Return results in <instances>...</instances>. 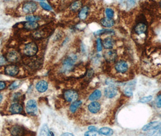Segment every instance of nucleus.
Returning a JSON list of instances; mask_svg holds the SVG:
<instances>
[{"label":"nucleus","mask_w":161,"mask_h":136,"mask_svg":"<svg viewBox=\"0 0 161 136\" xmlns=\"http://www.w3.org/2000/svg\"><path fill=\"white\" fill-rule=\"evenodd\" d=\"M118 91L117 88L113 85L107 87L104 90V95L105 96V97L109 99L114 98L118 94Z\"/></svg>","instance_id":"obj_12"},{"label":"nucleus","mask_w":161,"mask_h":136,"mask_svg":"<svg viewBox=\"0 0 161 136\" xmlns=\"http://www.w3.org/2000/svg\"><path fill=\"white\" fill-rule=\"evenodd\" d=\"M102 96V93L99 90H94V92L90 95L89 96V100H92V101H94V100H98Z\"/></svg>","instance_id":"obj_23"},{"label":"nucleus","mask_w":161,"mask_h":136,"mask_svg":"<svg viewBox=\"0 0 161 136\" xmlns=\"http://www.w3.org/2000/svg\"><path fill=\"white\" fill-rule=\"evenodd\" d=\"M88 129L90 131H97V128L96 127H94V126H90Z\"/></svg>","instance_id":"obj_39"},{"label":"nucleus","mask_w":161,"mask_h":136,"mask_svg":"<svg viewBox=\"0 0 161 136\" xmlns=\"http://www.w3.org/2000/svg\"><path fill=\"white\" fill-rule=\"evenodd\" d=\"M156 105L157 107L161 108V93L158 94L156 99Z\"/></svg>","instance_id":"obj_35"},{"label":"nucleus","mask_w":161,"mask_h":136,"mask_svg":"<svg viewBox=\"0 0 161 136\" xmlns=\"http://www.w3.org/2000/svg\"><path fill=\"white\" fill-rule=\"evenodd\" d=\"M160 7H161V2L160 3Z\"/></svg>","instance_id":"obj_43"},{"label":"nucleus","mask_w":161,"mask_h":136,"mask_svg":"<svg viewBox=\"0 0 161 136\" xmlns=\"http://www.w3.org/2000/svg\"><path fill=\"white\" fill-rule=\"evenodd\" d=\"M102 44L104 47L105 49L111 50L113 47V45L114 44V41L112 37H107L104 39Z\"/></svg>","instance_id":"obj_19"},{"label":"nucleus","mask_w":161,"mask_h":136,"mask_svg":"<svg viewBox=\"0 0 161 136\" xmlns=\"http://www.w3.org/2000/svg\"><path fill=\"white\" fill-rule=\"evenodd\" d=\"M3 95L1 94H0V102H1L2 100H3Z\"/></svg>","instance_id":"obj_42"},{"label":"nucleus","mask_w":161,"mask_h":136,"mask_svg":"<svg viewBox=\"0 0 161 136\" xmlns=\"http://www.w3.org/2000/svg\"><path fill=\"white\" fill-rule=\"evenodd\" d=\"M152 98L153 97L152 96H145V97H144L140 99L139 102L141 103H147V102H150V100H152Z\"/></svg>","instance_id":"obj_34"},{"label":"nucleus","mask_w":161,"mask_h":136,"mask_svg":"<svg viewBox=\"0 0 161 136\" xmlns=\"http://www.w3.org/2000/svg\"><path fill=\"white\" fill-rule=\"evenodd\" d=\"M38 51V45L33 42L27 44L23 48V53L27 56H33L37 53Z\"/></svg>","instance_id":"obj_4"},{"label":"nucleus","mask_w":161,"mask_h":136,"mask_svg":"<svg viewBox=\"0 0 161 136\" xmlns=\"http://www.w3.org/2000/svg\"><path fill=\"white\" fill-rule=\"evenodd\" d=\"M5 73L11 76H15L19 73V67L15 65H9L5 68Z\"/></svg>","instance_id":"obj_11"},{"label":"nucleus","mask_w":161,"mask_h":136,"mask_svg":"<svg viewBox=\"0 0 161 136\" xmlns=\"http://www.w3.org/2000/svg\"><path fill=\"white\" fill-rule=\"evenodd\" d=\"M26 20H27V21L36 22L40 19V17L36 16V15H28V16L26 17Z\"/></svg>","instance_id":"obj_28"},{"label":"nucleus","mask_w":161,"mask_h":136,"mask_svg":"<svg viewBox=\"0 0 161 136\" xmlns=\"http://www.w3.org/2000/svg\"><path fill=\"white\" fill-rule=\"evenodd\" d=\"M99 133H100L102 135H107V136H111L113 134V131L112 129L108 128V127H103L100 128L99 130Z\"/></svg>","instance_id":"obj_24"},{"label":"nucleus","mask_w":161,"mask_h":136,"mask_svg":"<svg viewBox=\"0 0 161 136\" xmlns=\"http://www.w3.org/2000/svg\"><path fill=\"white\" fill-rule=\"evenodd\" d=\"M39 4H40V6H41V7L43 9L46 10V11H52V7L50 6V5H49L47 3H45V2H40Z\"/></svg>","instance_id":"obj_31"},{"label":"nucleus","mask_w":161,"mask_h":136,"mask_svg":"<svg viewBox=\"0 0 161 136\" xmlns=\"http://www.w3.org/2000/svg\"><path fill=\"white\" fill-rule=\"evenodd\" d=\"M9 110L12 114H19L23 111V106L20 103H13L11 105Z\"/></svg>","instance_id":"obj_16"},{"label":"nucleus","mask_w":161,"mask_h":136,"mask_svg":"<svg viewBox=\"0 0 161 136\" xmlns=\"http://www.w3.org/2000/svg\"><path fill=\"white\" fill-rule=\"evenodd\" d=\"M105 33H108V34H113L114 33V31L113 30H108V29H102L98 30V31L94 33L95 35H100L102 34H105Z\"/></svg>","instance_id":"obj_27"},{"label":"nucleus","mask_w":161,"mask_h":136,"mask_svg":"<svg viewBox=\"0 0 161 136\" xmlns=\"http://www.w3.org/2000/svg\"><path fill=\"white\" fill-rule=\"evenodd\" d=\"M39 27V24L37 22L27 21L24 23L23 27L27 30H35Z\"/></svg>","instance_id":"obj_20"},{"label":"nucleus","mask_w":161,"mask_h":136,"mask_svg":"<svg viewBox=\"0 0 161 136\" xmlns=\"http://www.w3.org/2000/svg\"><path fill=\"white\" fill-rule=\"evenodd\" d=\"M26 110L29 115H36L38 113V106L36 101L33 99L28 100L26 106Z\"/></svg>","instance_id":"obj_7"},{"label":"nucleus","mask_w":161,"mask_h":136,"mask_svg":"<svg viewBox=\"0 0 161 136\" xmlns=\"http://www.w3.org/2000/svg\"><path fill=\"white\" fill-rule=\"evenodd\" d=\"M161 127V122L158 121H154L145 125L142 128L144 131H153V133H154L156 131H157Z\"/></svg>","instance_id":"obj_10"},{"label":"nucleus","mask_w":161,"mask_h":136,"mask_svg":"<svg viewBox=\"0 0 161 136\" xmlns=\"http://www.w3.org/2000/svg\"><path fill=\"white\" fill-rule=\"evenodd\" d=\"M7 62V59L6 58L4 57L2 55H0V66L4 65Z\"/></svg>","instance_id":"obj_36"},{"label":"nucleus","mask_w":161,"mask_h":136,"mask_svg":"<svg viewBox=\"0 0 161 136\" xmlns=\"http://www.w3.org/2000/svg\"><path fill=\"white\" fill-rule=\"evenodd\" d=\"M49 130L47 125L46 124H44L43 125L40 132L39 134V136H49Z\"/></svg>","instance_id":"obj_26"},{"label":"nucleus","mask_w":161,"mask_h":136,"mask_svg":"<svg viewBox=\"0 0 161 136\" xmlns=\"http://www.w3.org/2000/svg\"><path fill=\"white\" fill-rule=\"evenodd\" d=\"M6 83H5L3 81H1V80H0V91L2 90H4L5 88H6Z\"/></svg>","instance_id":"obj_38"},{"label":"nucleus","mask_w":161,"mask_h":136,"mask_svg":"<svg viewBox=\"0 0 161 136\" xmlns=\"http://www.w3.org/2000/svg\"><path fill=\"white\" fill-rule=\"evenodd\" d=\"M82 6V1H75L71 4L70 6V9L73 12H77L79 10L81 9Z\"/></svg>","instance_id":"obj_22"},{"label":"nucleus","mask_w":161,"mask_h":136,"mask_svg":"<svg viewBox=\"0 0 161 136\" xmlns=\"http://www.w3.org/2000/svg\"><path fill=\"white\" fill-rule=\"evenodd\" d=\"M84 136H102L99 132L97 131H87L85 133Z\"/></svg>","instance_id":"obj_33"},{"label":"nucleus","mask_w":161,"mask_h":136,"mask_svg":"<svg viewBox=\"0 0 161 136\" xmlns=\"http://www.w3.org/2000/svg\"><path fill=\"white\" fill-rule=\"evenodd\" d=\"M64 98L68 102H74L78 98V94L76 91L69 90L64 93Z\"/></svg>","instance_id":"obj_9"},{"label":"nucleus","mask_w":161,"mask_h":136,"mask_svg":"<svg viewBox=\"0 0 161 136\" xmlns=\"http://www.w3.org/2000/svg\"><path fill=\"white\" fill-rule=\"evenodd\" d=\"M132 86H128L124 90V94L128 97H131L133 96V90Z\"/></svg>","instance_id":"obj_30"},{"label":"nucleus","mask_w":161,"mask_h":136,"mask_svg":"<svg viewBox=\"0 0 161 136\" xmlns=\"http://www.w3.org/2000/svg\"><path fill=\"white\" fill-rule=\"evenodd\" d=\"M20 59L19 53L15 51V50H12L10 51L6 54V59L8 61L11 62H17Z\"/></svg>","instance_id":"obj_13"},{"label":"nucleus","mask_w":161,"mask_h":136,"mask_svg":"<svg viewBox=\"0 0 161 136\" xmlns=\"http://www.w3.org/2000/svg\"><path fill=\"white\" fill-rule=\"evenodd\" d=\"M129 67L128 63L124 60H120L114 64V70L119 74H125L127 73Z\"/></svg>","instance_id":"obj_5"},{"label":"nucleus","mask_w":161,"mask_h":136,"mask_svg":"<svg viewBox=\"0 0 161 136\" xmlns=\"http://www.w3.org/2000/svg\"><path fill=\"white\" fill-rule=\"evenodd\" d=\"M147 26L145 23L140 22L138 23L133 30V35L134 39L138 42H143L147 37Z\"/></svg>","instance_id":"obj_2"},{"label":"nucleus","mask_w":161,"mask_h":136,"mask_svg":"<svg viewBox=\"0 0 161 136\" xmlns=\"http://www.w3.org/2000/svg\"><path fill=\"white\" fill-rule=\"evenodd\" d=\"M100 104L98 102H93L90 103L88 106V109L92 114L98 113L100 109Z\"/></svg>","instance_id":"obj_15"},{"label":"nucleus","mask_w":161,"mask_h":136,"mask_svg":"<svg viewBox=\"0 0 161 136\" xmlns=\"http://www.w3.org/2000/svg\"><path fill=\"white\" fill-rule=\"evenodd\" d=\"M37 4L34 1H26L23 5V11L24 13H32L37 11Z\"/></svg>","instance_id":"obj_8"},{"label":"nucleus","mask_w":161,"mask_h":136,"mask_svg":"<svg viewBox=\"0 0 161 136\" xmlns=\"http://www.w3.org/2000/svg\"><path fill=\"white\" fill-rule=\"evenodd\" d=\"M81 104L82 101H80V100H77V101L73 102L70 107V111L72 113H75Z\"/></svg>","instance_id":"obj_25"},{"label":"nucleus","mask_w":161,"mask_h":136,"mask_svg":"<svg viewBox=\"0 0 161 136\" xmlns=\"http://www.w3.org/2000/svg\"><path fill=\"white\" fill-rule=\"evenodd\" d=\"M155 136H161V127H160V128L159 129L158 133L156 134Z\"/></svg>","instance_id":"obj_41"},{"label":"nucleus","mask_w":161,"mask_h":136,"mask_svg":"<svg viewBox=\"0 0 161 136\" xmlns=\"http://www.w3.org/2000/svg\"><path fill=\"white\" fill-rule=\"evenodd\" d=\"M9 131L12 136H24L26 131L23 126L17 124L10 127Z\"/></svg>","instance_id":"obj_6"},{"label":"nucleus","mask_w":161,"mask_h":136,"mask_svg":"<svg viewBox=\"0 0 161 136\" xmlns=\"http://www.w3.org/2000/svg\"><path fill=\"white\" fill-rule=\"evenodd\" d=\"M19 83L18 82H13L11 86H10V89L11 90H14V89H16L19 86Z\"/></svg>","instance_id":"obj_37"},{"label":"nucleus","mask_w":161,"mask_h":136,"mask_svg":"<svg viewBox=\"0 0 161 136\" xmlns=\"http://www.w3.org/2000/svg\"><path fill=\"white\" fill-rule=\"evenodd\" d=\"M96 48L98 52H101L102 50V43L100 38L96 39Z\"/></svg>","instance_id":"obj_32"},{"label":"nucleus","mask_w":161,"mask_h":136,"mask_svg":"<svg viewBox=\"0 0 161 136\" xmlns=\"http://www.w3.org/2000/svg\"><path fill=\"white\" fill-rule=\"evenodd\" d=\"M48 83L45 80H40L36 85V89L39 93H44L48 89Z\"/></svg>","instance_id":"obj_17"},{"label":"nucleus","mask_w":161,"mask_h":136,"mask_svg":"<svg viewBox=\"0 0 161 136\" xmlns=\"http://www.w3.org/2000/svg\"><path fill=\"white\" fill-rule=\"evenodd\" d=\"M61 136H75L73 134L70 133H65L61 135Z\"/></svg>","instance_id":"obj_40"},{"label":"nucleus","mask_w":161,"mask_h":136,"mask_svg":"<svg viewBox=\"0 0 161 136\" xmlns=\"http://www.w3.org/2000/svg\"><path fill=\"white\" fill-rule=\"evenodd\" d=\"M100 24H101L102 26L105 27L110 28L114 26L115 22L113 19L105 17L100 20Z\"/></svg>","instance_id":"obj_18"},{"label":"nucleus","mask_w":161,"mask_h":136,"mask_svg":"<svg viewBox=\"0 0 161 136\" xmlns=\"http://www.w3.org/2000/svg\"><path fill=\"white\" fill-rule=\"evenodd\" d=\"M77 59V57L75 54L70 55L66 59H65L63 62L61 72L63 73H69L72 72Z\"/></svg>","instance_id":"obj_3"},{"label":"nucleus","mask_w":161,"mask_h":136,"mask_svg":"<svg viewBox=\"0 0 161 136\" xmlns=\"http://www.w3.org/2000/svg\"><path fill=\"white\" fill-rule=\"evenodd\" d=\"M104 57L108 62H114L117 59L118 54L116 50L111 49L104 53Z\"/></svg>","instance_id":"obj_14"},{"label":"nucleus","mask_w":161,"mask_h":136,"mask_svg":"<svg viewBox=\"0 0 161 136\" xmlns=\"http://www.w3.org/2000/svg\"><path fill=\"white\" fill-rule=\"evenodd\" d=\"M89 12V7L87 6H84L80 10L78 17L80 20H85L87 18Z\"/></svg>","instance_id":"obj_21"},{"label":"nucleus","mask_w":161,"mask_h":136,"mask_svg":"<svg viewBox=\"0 0 161 136\" xmlns=\"http://www.w3.org/2000/svg\"><path fill=\"white\" fill-rule=\"evenodd\" d=\"M144 67L148 73H158L161 71V52L156 51L144 58Z\"/></svg>","instance_id":"obj_1"},{"label":"nucleus","mask_w":161,"mask_h":136,"mask_svg":"<svg viewBox=\"0 0 161 136\" xmlns=\"http://www.w3.org/2000/svg\"><path fill=\"white\" fill-rule=\"evenodd\" d=\"M105 15H106L107 18L113 19L114 15L113 10L111 8H107L105 9Z\"/></svg>","instance_id":"obj_29"}]
</instances>
